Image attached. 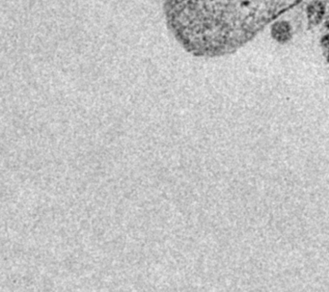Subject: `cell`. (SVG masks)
<instances>
[{
	"label": "cell",
	"instance_id": "3",
	"mask_svg": "<svg viewBox=\"0 0 329 292\" xmlns=\"http://www.w3.org/2000/svg\"><path fill=\"white\" fill-rule=\"evenodd\" d=\"M310 14L309 16L312 18L313 21H319L322 18L323 15V7L321 4H312L310 7Z\"/></svg>",
	"mask_w": 329,
	"mask_h": 292
},
{
	"label": "cell",
	"instance_id": "2",
	"mask_svg": "<svg viewBox=\"0 0 329 292\" xmlns=\"http://www.w3.org/2000/svg\"><path fill=\"white\" fill-rule=\"evenodd\" d=\"M273 37L278 41H286L291 36V27L287 22H276L272 27Z\"/></svg>",
	"mask_w": 329,
	"mask_h": 292
},
{
	"label": "cell",
	"instance_id": "1",
	"mask_svg": "<svg viewBox=\"0 0 329 292\" xmlns=\"http://www.w3.org/2000/svg\"><path fill=\"white\" fill-rule=\"evenodd\" d=\"M301 0H163L166 26L187 53L229 54Z\"/></svg>",
	"mask_w": 329,
	"mask_h": 292
}]
</instances>
